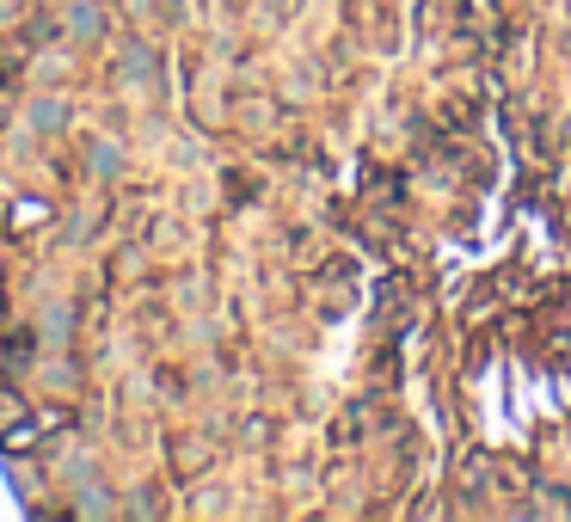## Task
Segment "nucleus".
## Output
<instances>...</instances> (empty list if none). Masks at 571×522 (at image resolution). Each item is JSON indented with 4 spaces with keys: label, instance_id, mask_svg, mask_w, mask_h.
<instances>
[{
    "label": "nucleus",
    "instance_id": "nucleus-1",
    "mask_svg": "<svg viewBox=\"0 0 571 522\" xmlns=\"http://www.w3.org/2000/svg\"><path fill=\"white\" fill-rule=\"evenodd\" d=\"M38 338H43L50 350H68V345H74V301H68V295H50V301H43Z\"/></svg>",
    "mask_w": 571,
    "mask_h": 522
},
{
    "label": "nucleus",
    "instance_id": "nucleus-2",
    "mask_svg": "<svg viewBox=\"0 0 571 522\" xmlns=\"http://www.w3.org/2000/svg\"><path fill=\"white\" fill-rule=\"evenodd\" d=\"M68 38L99 43L105 38V7H99V0H68Z\"/></svg>",
    "mask_w": 571,
    "mask_h": 522
},
{
    "label": "nucleus",
    "instance_id": "nucleus-3",
    "mask_svg": "<svg viewBox=\"0 0 571 522\" xmlns=\"http://www.w3.org/2000/svg\"><path fill=\"white\" fill-rule=\"evenodd\" d=\"M86 173L93 178H118L123 173V142L118 135H93V142H86Z\"/></svg>",
    "mask_w": 571,
    "mask_h": 522
},
{
    "label": "nucleus",
    "instance_id": "nucleus-4",
    "mask_svg": "<svg viewBox=\"0 0 571 522\" xmlns=\"http://www.w3.org/2000/svg\"><path fill=\"white\" fill-rule=\"evenodd\" d=\"M31 130H38V135L68 130V99L62 93H38V99H31Z\"/></svg>",
    "mask_w": 571,
    "mask_h": 522
},
{
    "label": "nucleus",
    "instance_id": "nucleus-5",
    "mask_svg": "<svg viewBox=\"0 0 571 522\" xmlns=\"http://www.w3.org/2000/svg\"><path fill=\"white\" fill-rule=\"evenodd\" d=\"M123 81H154V50H147V43H130V55H123Z\"/></svg>",
    "mask_w": 571,
    "mask_h": 522
},
{
    "label": "nucleus",
    "instance_id": "nucleus-6",
    "mask_svg": "<svg viewBox=\"0 0 571 522\" xmlns=\"http://www.w3.org/2000/svg\"><path fill=\"white\" fill-rule=\"evenodd\" d=\"M111 498H105V485H80V516H111Z\"/></svg>",
    "mask_w": 571,
    "mask_h": 522
}]
</instances>
